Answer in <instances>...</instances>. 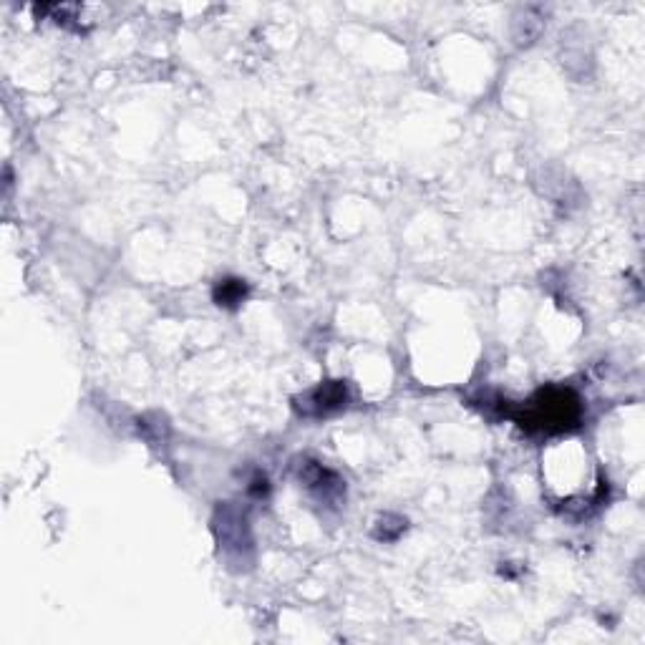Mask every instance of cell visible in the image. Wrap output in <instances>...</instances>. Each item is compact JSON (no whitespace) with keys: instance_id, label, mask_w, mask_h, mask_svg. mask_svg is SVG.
<instances>
[{"instance_id":"obj_2","label":"cell","mask_w":645,"mask_h":645,"mask_svg":"<svg viewBox=\"0 0 645 645\" xmlns=\"http://www.w3.org/2000/svg\"><path fill=\"white\" fill-rule=\"evenodd\" d=\"M346 399H348L346 383L331 381V383H320L318 389L308 391L303 399H298V404L295 406H298L300 414L305 416H323L341 409V406H346Z\"/></svg>"},{"instance_id":"obj_3","label":"cell","mask_w":645,"mask_h":645,"mask_svg":"<svg viewBox=\"0 0 645 645\" xmlns=\"http://www.w3.org/2000/svg\"><path fill=\"white\" fill-rule=\"evenodd\" d=\"M245 295H247L245 280L227 278V280H220V283H217L215 303L222 305V308H237V305L245 300Z\"/></svg>"},{"instance_id":"obj_1","label":"cell","mask_w":645,"mask_h":645,"mask_svg":"<svg viewBox=\"0 0 645 645\" xmlns=\"http://www.w3.org/2000/svg\"><path fill=\"white\" fill-rule=\"evenodd\" d=\"M580 419V401L570 389H547L540 391L525 414L517 416L522 426L540 431H565L572 429Z\"/></svg>"}]
</instances>
